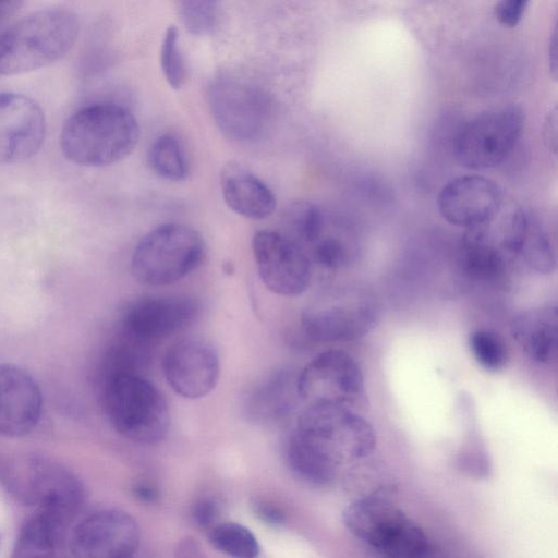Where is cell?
I'll use <instances>...</instances> for the list:
<instances>
[{
  "instance_id": "obj_1",
  "label": "cell",
  "mask_w": 558,
  "mask_h": 558,
  "mask_svg": "<svg viewBox=\"0 0 558 558\" xmlns=\"http://www.w3.org/2000/svg\"><path fill=\"white\" fill-rule=\"evenodd\" d=\"M376 445L372 424L354 409L308 404L299 415L286 448L287 462L304 482L325 486L341 468L366 459Z\"/></svg>"
},
{
  "instance_id": "obj_2",
  "label": "cell",
  "mask_w": 558,
  "mask_h": 558,
  "mask_svg": "<svg viewBox=\"0 0 558 558\" xmlns=\"http://www.w3.org/2000/svg\"><path fill=\"white\" fill-rule=\"evenodd\" d=\"M138 140L140 125L129 109L114 102H96L65 120L60 148L69 161L99 168L128 157Z\"/></svg>"
},
{
  "instance_id": "obj_3",
  "label": "cell",
  "mask_w": 558,
  "mask_h": 558,
  "mask_svg": "<svg viewBox=\"0 0 558 558\" xmlns=\"http://www.w3.org/2000/svg\"><path fill=\"white\" fill-rule=\"evenodd\" d=\"M80 31L75 13L63 8L33 12L0 34V76L52 64L74 46Z\"/></svg>"
},
{
  "instance_id": "obj_4",
  "label": "cell",
  "mask_w": 558,
  "mask_h": 558,
  "mask_svg": "<svg viewBox=\"0 0 558 558\" xmlns=\"http://www.w3.org/2000/svg\"><path fill=\"white\" fill-rule=\"evenodd\" d=\"M347 530L361 542L396 558L433 555L425 532L384 495H365L349 504L342 513Z\"/></svg>"
},
{
  "instance_id": "obj_5",
  "label": "cell",
  "mask_w": 558,
  "mask_h": 558,
  "mask_svg": "<svg viewBox=\"0 0 558 558\" xmlns=\"http://www.w3.org/2000/svg\"><path fill=\"white\" fill-rule=\"evenodd\" d=\"M104 405L114 429L142 445L160 441L168 433L170 413L161 392L138 373L104 376Z\"/></svg>"
},
{
  "instance_id": "obj_6",
  "label": "cell",
  "mask_w": 558,
  "mask_h": 558,
  "mask_svg": "<svg viewBox=\"0 0 558 558\" xmlns=\"http://www.w3.org/2000/svg\"><path fill=\"white\" fill-rule=\"evenodd\" d=\"M9 493L21 504L71 519L82 507L85 489L63 464L39 454L14 458L2 472Z\"/></svg>"
},
{
  "instance_id": "obj_7",
  "label": "cell",
  "mask_w": 558,
  "mask_h": 558,
  "mask_svg": "<svg viewBox=\"0 0 558 558\" xmlns=\"http://www.w3.org/2000/svg\"><path fill=\"white\" fill-rule=\"evenodd\" d=\"M204 254V240L195 229L183 223H165L138 242L131 258V271L142 284H172L194 271Z\"/></svg>"
},
{
  "instance_id": "obj_8",
  "label": "cell",
  "mask_w": 558,
  "mask_h": 558,
  "mask_svg": "<svg viewBox=\"0 0 558 558\" xmlns=\"http://www.w3.org/2000/svg\"><path fill=\"white\" fill-rule=\"evenodd\" d=\"M524 112L517 105L487 110L458 131L453 149L458 161L469 169H489L512 151L524 128Z\"/></svg>"
},
{
  "instance_id": "obj_9",
  "label": "cell",
  "mask_w": 558,
  "mask_h": 558,
  "mask_svg": "<svg viewBox=\"0 0 558 558\" xmlns=\"http://www.w3.org/2000/svg\"><path fill=\"white\" fill-rule=\"evenodd\" d=\"M208 104L219 130L238 142L260 137L271 119L268 95L258 86L232 76L213 81Z\"/></svg>"
},
{
  "instance_id": "obj_10",
  "label": "cell",
  "mask_w": 558,
  "mask_h": 558,
  "mask_svg": "<svg viewBox=\"0 0 558 558\" xmlns=\"http://www.w3.org/2000/svg\"><path fill=\"white\" fill-rule=\"evenodd\" d=\"M379 316L380 308L374 294L353 287L306 308L301 324L304 332L316 341L339 342L367 335Z\"/></svg>"
},
{
  "instance_id": "obj_11",
  "label": "cell",
  "mask_w": 558,
  "mask_h": 558,
  "mask_svg": "<svg viewBox=\"0 0 558 558\" xmlns=\"http://www.w3.org/2000/svg\"><path fill=\"white\" fill-rule=\"evenodd\" d=\"M296 389L308 404L331 403L356 410L365 400L363 373L356 361L340 350L312 359L296 375Z\"/></svg>"
},
{
  "instance_id": "obj_12",
  "label": "cell",
  "mask_w": 558,
  "mask_h": 558,
  "mask_svg": "<svg viewBox=\"0 0 558 558\" xmlns=\"http://www.w3.org/2000/svg\"><path fill=\"white\" fill-rule=\"evenodd\" d=\"M257 271L272 293L298 296L312 278V265L302 246L281 232L258 230L252 239Z\"/></svg>"
},
{
  "instance_id": "obj_13",
  "label": "cell",
  "mask_w": 558,
  "mask_h": 558,
  "mask_svg": "<svg viewBox=\"0 0 558 558\" xmlns=\"http://www.w3.org/2000/svg\"><path fill=\"white\" fill-rule=\"evenodd\" d=\"M141 543L137 521L120 509H102L83 518L72 530L69 549L81 558H129Z\"/></svg>"
},
{
  "instance_id": "obj_14",
  "label": "cell",
  "mask_w": 558,
  "mask_h": 558,
  "mask_svg": "<svg viewBox=\"0 0 558 558\" xmlns=\"http://www.w3.org/2000/svg\"><path fill=\"white\" fill-rule=\"evenodd\" d=\"M201 308L198 300L185 294L143 298L125 311L122 332L148 344L186 329Z\"/></svg>"
},
{
  "instance_id": "obj_15",
  "label": "cell",
  "mask_w": 558,
  "mask_h": 558,
  "mask_svg": "<svg viewBox=\"0 0 558 558\" xmlns=\"http://www.w3.org/2000/svg\"><path fill=\"white\" fill-rule=\"evenodd\" d=\"M502 201L501 189L495 181L480 174H464L442 186L437 206L450 225L469 230L494 220Z\"/></svg>"
},
{
  "instance_id": "obj_16",
  "label": "cell",
  "mask_w": 558,
  "mask_h": 558,
  "mask_svg": "<svg viewBox=\"0 0 558 558\" xmlns=\"http://www.w3.org/2000/svg\"><path fill=\"white\" fill-rule=\"evenodd\" d=\"M45 133V113L36 100L0 93V165L31 159L40 149Z\"/></svg>"
},
{
  "instance_id": "obj_17",
  "label": "cell",
  "mask_w": 558,
  "mask_h": 558,
  "mask_svg": "<svg viewBox=\"0 0 558 558\" xmlns=\"http://www.w3.org/2000/svg\"><path fill=\"white\" fill-rule=\"evenodd\" d=\"M162 369L169 386L180 396L197 399L216 386L220 363L211 342L202 338H185L169 348Z\"/></svg>"
},
{
  "instance_id": "obj_18",
  "label": "cell",
  "mask_w": 558,
  "mask_h": 558,
  "mask_svg": "<svg viewBox=\"0 0 558 558\" xmlns=\"http://www.w3.org/2000/svg\"><path fill=\"white\" fill-rule=\"evenodd\" d=\"M43 412V395L36 380L23 368L0 364V434L28 435Z\"/></svg>"
},
{
  "instance_id": "obj_19",
  "label": "cell",
  "mask_w": 558,
  "mask_h": 558,
  "mask_svg": "<svg viewBox=\"0 0 558 558\" xmlns=\"http://www.w3.org/2000/svg\"><path fill=\"white\" fill-rule=\"evenodd\" d=\"M220 185L228 207L242 217L265 219L276 209L277 202L272 191L238 163L232 162L223 167Z\"/></svg>"
},
{
  "instance_id": "obj_20",
  "label": "cell",
  "mask_w": 558,
  "mask_h": 558,
  "mask_svg": "<svg viewBox=\"0 0 558 558\" xmlns=\"http://www.w3.org/2000/svg\"><path fill=\"white\" fill-rule=\"evenodd\" d=\"M511 336L524 353L537 363H549L557 354L558 313L556 305L519 313L510 325Z\"/></svg>"
},
{
  "instance_id": "obj_21",
  "label": "cell",
  "mask_w": 558,
  "mask_h": 558,
  "mask_svg": "<svg viewBox=\"0 0 558 558\" xmlns=\"http://www.w3.org/2000/svg\"><path fill=\"white\" fill-rule=\"evenodd\" d=\"M69 519L43 509H36L21 526L14 548V557H52L65 539Z\"/></svg>"
},
{
  "instance_id": "obj_22",
  "label": "cell",
  "mask_w": 558,
  "mask_h": 558,
  "mask_svg": "<svg viewBox=\"0 0 558 558\" xmlns=\"http://www.w3.org/2000/svg\"><path fill=\"white\" fill-rule=\"evenodd\" d=\"M508 257L488 222L469 229L464 235L462 265L470 278L483 282L497 280L506 270Z\"/></svg>"
},
{
  "instance_id": "obj_23",
  "label": "cell",
  "mask_w": 558,
  "mask_h": 558,
  "mask_svg": "<svg viewBox=\"0 0 558 558\" xmlns=\"http://www.w3.org/2000/svg\"><path fill=\"white\" fill-rule=\"evenodd\" d=\"M296 376L279 371L258 385L247 399L248 414L262 422H276L287 416L294 407Z\"/></svg>"
},
{
  "instance_id": "obj_24",
  "label": "cell",
  "mask_w": 558,
  "mask_h": 558,
  "mask_svg": "<svg viewBox=\"0 0 558 558\" xmlns=\"http://www.w3.org/2000/svg\"><path fill=\"white\" fill-rule=\"evenodd\" d=\"M148 163L160 178L179 182L186 179L189 165L180 142L172 135H161L150 145Z\"/></svg>"
},
{
  "instance_id": "obj_25",
  "label": "cell",
  "mask_w": 558,
  "mask_h": 558,
  "mask_svg": "<svg viewBox=\"0 0 558 558\" xmlns=\"http://www.w3.org/2000/svg\"><path fill=\"white\" fill-rule=\"evenodd\" d=\"M208 541L218 551L236 558H254L260 553L255 535L235 522H219L208 531Z\"/></svg>"
},
{
  "instance_id": "obj_26",
  "label": "cell",
  "mask_w": 558,
  "mask_h": 558,
  "mask_svg": "<svg viewBox=\"0 0 558 558\" xmlns=\"http://www.w3.org/2000/svg\"><path fill=\"white\" fill-rule=\"evenodd\" d=\"M283 234L299 245L318 239L323 218L319 209L307 201H298L288 206L282 216Z\"/></svg>"
},
{
  "instance_id": "obj_27",
  "label": "cell",
  "mask_w": 558,
  "mask_h": 558,
  "mask_svg": "<svg viewBox=\"0 0 558 558\" xmlns=\"http://www.w3.org/2000/svg\"><path fill=\"white\" fill-rule=\"evenodd\" d=\"M520 255L539 274H550L556 267V255L550 239L533 219H531Z\"/></svg>"
},
{
  "instance_id": "obj_28",
  "label": "cell",
  "mask_w": 558,
  "mask_h": 558,
  "mask_svg": "<svg viewBox=\"0 0 558 558\" xmlns=\"http://www.w3.org/2000/svg\"><path fill=\"white\" fill-rule=\"evenodd\" d=\"M469 347L476 362L486 371L498 372L507 363V350L499 338L493 331L477 329L469 336Z\"/></svg>"
},
{
  "instance_id": "obj_29",
  "label": "cell",
  "mask_w": 558,
  "mask_h": 558,
  "mask_svg": "<svg viewBox=\"0 0 558 558\" xmlns=\"http://www.w3.org/2000/svg\"><path fill=\"white\" fill-rule=\"evenodd\" d=\"M160 66L169 86L180 89L186 80V69L174 25H170L165 33L160 47Z\"/></svg>"
},
{
  "instance_id": "obj_30",
  "label": "cell",
  "mask_w": 558,
  "mask_h": 558,
  "mask_svg": "<svg viewBox=\"0 0 558 558\" xmlns=\"http://www.w3.org/2000/svg\"><path fill=\"white\" fill-rule=\"evenodd\" d=\"M219 0H179L185 28L193 35L208 34L216 24Z\"/></svg>"
},
{
  "instance_id": "obj_31",
  "label": "cell",
  "mask_w": 558,
  "mask_h": 558,
  "mask_svg": "<svg viewBox=\"0 0 558 558\" xmlns=\"http://www.w3.org/2000/svg\"><path fill=\"white\" fill-rule=\"evenodd\" d=\"M221 505L216 497L204 496L197 498L191 507V519L196 527L209 531L219 523Z\"/></svg>"
},
{
  "instance_id": "obj_32",
  "label": "cell",
  "mask_w": 558,
  "mask_h": 558,
  "mask_svg": "<svg viewBox=\"0 0 558 558\" xmlns=\"http://www.w3.org/2000/svg\"><path fill=\"white\" fill-rule=\"evenodd\" d=\"M314 260L326 269H337L347 260V250L341 241L335 238H327L315 246Z\"/></svg>"
},
{
  "instance_id": "obj_33",
  "label": "cell",
  "mask_w": 558,
  "mask_h": 558,
  "mask_svg": "<svg viewBox=\"0 0 558 558\" xmlns=\"http://www.w3.org/2000/svg\"><path fill=\"white\" fill-rule=\"evenodd\" d=\"M530 0H500L496 7V17L505 26H515L529 4Z\"/></svg>"
},
{
  "instance_id": "obj_34",
  "label": "cell",
  "mask_w": 558,
  "mask_h": 558,
  "mask_svg": "<svg viewBox=\"0 0 558 558\" xmlns=\"http://www.w3.org/2000/svg\"><path fill=\"white\" fill-rule=\"evenodd\" d=\"M252 506L257 518L269 525L277 526L286 522L283 510L270 500L256 499Z\"/></svg>"
},
{
  "instance_id": "obj_35",
  "label": "cell",
  "mask_w": 558,
  "mask_h": 558,
  "mask_svg": "<svg viewBox=\"0 0 558 558\" xmlns=\"http://www.w3.org/2000/svg\"><path fill=\"white\" fill-rule=\"evenodd\" d=\"M543 140L547 148L554 154L557 153V112L550 111L546 117L543 128Z\"/></svg>"
},
{
  "instance_id": "obj_36",
  "label": "cell",
  "mask_w": 558,
  "mask_h": 558,
  "mask_svg": "<svg viewBox=\"0 0 558 558\" xmlns=\"http://www.w3.org/2000/svg\"><path fill=\"white\" fill-rule=\"evenodd\" d=\"M132 493L143 504H154L159 498L158 488L146 481L135 483L132 487Z\"/></svg>"
},
{
  "instance_id": "obj_37",
  "label": "cell",
  "mask_w": 558,
  "mask_h": 558,
  "mask_svg": "<svg viewBox=\"0 0 558 558\" xmlns=\"http://www.w3.org/2000/svg\"><path fill=\"white\" fill-rule=\"evenodd\" d=\"M199 546L197 542L192 537H185L178 543L177 556L178 557H197L199 553Z\"/></svg>"
},
{
  "instance_id": "obj_38",
  "label": "cell",
  "mask_w": 558,
  "mask_h": 558,
  "mask_svg": "<svg viewBox=\"0 0 558 558\" xmlns=\"http://www.w3.org/2000/svg\"><path fill=\"white\" fill-rule=\"evenodd\" d=\"M23 4V0H0V22L14 15Z\"/></svg>"
},
{
  "instance_id": "obj_39",
  "label": "cell",
  "mask_w": 558,
  "mask_h": 558,
  "mask_svg": "<svg viewBox=\"0 0 558 558\" xmlns=\"http://www.w3.org/2000/svg\"><path fill=\"white\" fill-rule=\"evenodd\" d=\"M549 68L553 73V76L556 77L557 74V34L556 32L553 34V38L549 47Z\"/></svg>"
},
{
  "instance_id": "obj_40",
  "label": "cell",
  "mask_w": 558,
  "mask_h": 558,
  "mask_svg": "<svg viewBox=\"0 0 558 558\" xmlns=\"http://www.w3.org/2000/svg\"><path fill=\"white\" fill-rule=\"evenodd\" d=\"M233 265L231 263H227L223 265V270L227 275H231L233 272Z\"/></svg>"
}]
</instances>
